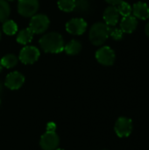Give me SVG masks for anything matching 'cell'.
<instances>
[{
    "label": "cell",
    "instance_id": "cell-21",
    "mask_svg": "<svg viewBox=\"0 0 149 150\" xmlns=\"http://www.w3.org/2000/svg\"><path fill=\"white\" fill-rule=\"evenodd\" d=\"M90 7V4L87 0H76V5L74 11L78 12H84Z\"/></svg>",
    "mask_w": 149,
    "mask_h": 150
},
{
    "label": "cell",
    "instance_id": "cell-22",
    "mask_svg": "<svg viewBox=\"0 0 149 150\" xmlns=\"http://www.w3.org/2000/svg\"><path fill=\"white\" fill-rule=\"evenodd\" d=\"M113 40H119L123 38V32L121 29H118V28H112L110 27V35Z\"/></svg>",
    "mask_w": 149,
    "mask_h": 150
},
{
    "label": "cell",
    "instance_id": "cell-11",
    "mask_svg": "<svg viewBox=\"0 0 149 150\" xmlns=\"http://www.w3.org/2000/svg\"><path fill=\"white\" fill-rule=\"evenodd\" d=\"M104 19L107 25H116L119 19V12L118 11V8L112 5L107 7L104 11Z\"/></svg>",
    "mask_w": 149,
    "mask_h": 150
},
{
    "label": "cell",
    "instance_id": "cell-16",
    "mask_svg": "<svg viewBox=\"0 0 149 150\" xmlns=\"http://www.w3.org/2000/svg\"><path fill=\"white\" fill-rule=\"evenodd\" d=\"M0 63L4 68L11 69V68H13L14 66L17 65V63H18V58L14 54H7V55L4 56L1 59Z\"/></svg>",
    "mask_w": 149,
    "mask_h": 150
},
{
    "label": "cell",
    "instance_id": "cell-7",
    "mask_svg": "<svg viewBox=\"0 0 149 150\" xmlns=\"http://www.w3.org/2000/svg\"><path fill=\"white\" fill-rule=\"evenodd\" d=\"M97 62L105 66H111L115 62V53L110 47H103L96 53Z\"/></svg>",
    "mask_w": 149,
    "mask_h": 150
},
{
    "label": "cell",
    "instance_id": "cell-5",
    "mask_svg": "<svg viewBox=\"0 0 149 150\" xmlns=\"http://www.w3.org/2000/svg\"><path fill=\"white\" fill-rule=\"evenodd\" d=\"M60 143L59 136L55 132L47 131L40 138V145L43 150H55Z\"/></svg>",
    "mask_w": 149,
    "mask_h": 150
},
{
    "label": "cell",
    "instance_id": "cell-9",
    "mask_svg": "<svg viewBox=\"0 0 149 150\" xmlns=\"http://www.w3.org/2000/svg\"><path fill=\"white\" fill-rule=\"evenodd\" d=\"M87 28V23L83 18H73L66 24V30L68 33L74 35L83 34Z\"/></svg>",
    "mask_w": 149,
    "mask_h": 150
},
{
    "label": "cell",
    "instance_id": "cell-26",
    "mask_svg": "<svg viewBox=\"0 0 149 150\" xmlns=\"http://www.w3.org/2000/svg\"><path fill=\"white\" fill-rule=\"evenodd\" d=\"M2 91H3V86H2V84H1V83H0V94H1V92H2Z\"/></svg>",
    "mask_w": 149,
    "mask_h": 150
},
{
    "label": "cell",
    "instance_id": "cell-4",
    "mask_svg": "<svg viewBox=\"0 0 149 150\" xmlns=\"http://www.w3.org/2000/svg\"><path fill=\"white\" fill-rule=\"evenodd\" d=\"M39 9L38 0H18V11L24 17H32Z\"/></svg>",
    "mask_w": 149,
    "mask_h": 150
},
{
    "label": "cell",
    "instance_id": "cell-23",
    "mask_svg": "<svg viewBox=\"0 0 149 150\" xmlns=\"http://www.w3.org/2000/svg\"><path fill=\"white\" fill-rule=\"evenodd\" d=\"M55 128H56V126L53 122L48 123L47 126V131H49V132H54Z\"/></svg>",
    "mask_w": 149,
    "mask_h": 150
},
{
    "label": "cell",
    "instance_id": "cell-24",
    "mask_svg": "<svg viewBox=\"0 0 149 150\" xmlns=\"http://www.w3.org/2000/svg\"><path fill=\"white\" fill-rule=\"evenodd\" d=\"M108 4H110L112 6H115V5H119L121 2H123L124 0H105Z\"/></svg>",
    "mask_w": 149,
    "mask_h": 150
},
{
    "label": "cell",
    "instance_id": "cell-1",
    "mask_svg": "<svg viewBox=\"0 0 149 150\" xmlns=\"http://www.w3.org/2000/svg\"><path fill=\"white\" fill-rule=\"evenodd\" d=\"M40 45L46 53L58 54L64 49V42L61 35L54 32L43 35L40 40Z\"/></svg>",
    "mask_w": 149,
    "mask_h": 150
},
{
    "label": "cell",
    "instance_id": "cell-20",
    "mask_svg": "<svg viewBox=\"0 0 149 150\" xmlns=\"http://www.w3.org/2000/svg\"><path fill=\"white\" fill-rule=\"evenodd\" d=\"M118 11L119 12V15H122L123 17L126 16H129L132 13V7L130 6V4L126 2H121L119 5H118Z\"/></svg>",
    "mask_w": 149,
    "mask_h": 150
},
{
    "label": "cell",
    "instance_id": "cell-2",
    "mask_svg": "<svg viewBox=\"0 0 149 150\" xmlns=\"http://www.w3.org/2000/svg\"><path fill=\"white\" fill-rule=\"evenodd\" d=\"M110 35V26L105 23L94 24L90 31V40L95 46L103 45Z\"/></svg>",
    "mask_w": 149,
    "mask_h": 150
},
{
    "label": "cell",
    "instance_id": "cell-30",
    "mask_svg": "<svg viewBox=\"0 0 149 150\" xmlns=\"http://www.w3.org/2000/svg\"><path fill=\"white\" fill-rule=\"evenodd\" d=\"M0 38H1V33H0Z\"/></svg>",
    "mask_w": 149,
    "mask_h": 150
},
{
    "label": "cell",
    "instance_id": "cell-8",
    "mask_svg": "<svg viewBox=\"0 0 149 150\" xmlns=\"http://www.w3.org/2000/svg\"><path fill=\"white\" fill-rule=\"evenodd\" d=\"M40 54V51L37 47L27 46L20 51L19 60L24 64H32L39 59Z\"/></svg>",
    "mask_w": 149,
    "mask_h": 150
},
{
    "label": "cell",
    "instance_id": "cell-6",
    "mask_svg": "<svg viewBox=\"0 0 149 150\" xmlns=\"http://www.w3.org/2000/svg\"><path fill=\"white\" fill-rule=\"evenodd\" d=\"M114 130L119 137H127L133 131V122L128 118L120 117L115 123Z\"/></svg>",
    "mask_w": 149,
    "mask_h": 150
},
{
    "label": "cell",
    "instance_id": "cell-3",
    "mask_svg": "<svg viewBox=\"0 0 149 150\" xmlns=\"http://www.w3.org/2000/svg\"><path fill=\"white\" fill-rule=\"evenodd\" d=\"M49 23L50 21L47 16L44 14L33 15L31 18L29 28L33 33H43L48 28Z\"/></svg>",
    "mask_w": 149,
    "mask_h": 150
},
{
    "label": "cell",
    "instance_id": "cell-19",
    "mask_svg": "<svg viewBox=\"0 0 149 150\" xmlns=\"http://www.w3.org/2000/svg\"><path fill=\"white\" fill-rule=\"evenodd\" d=\"M76 5V0H58L59 8L66 12L74 11Z\"/></svg>",
    "mask_w": 149,
    "mask_h": 150
},
{
    "label": "cell",
    "instance_id": "cell-13",
    "mask_svg": "<svg viewBox=\"0 0 149 150\" xmlns=\"http://www.w3.org/2000/svg\"><path fill=\"white\" fill-rule=\"evenodd\" d=\"M132 12L135 18L140 19H148L149 18V7L146 3L138 2L133 4L132 8Z\"/></svg>",
    "mask_w": 149,
    "mask_h": 150
},
{
    "label": "cell",
    "instance_id": "cell-17",
    "mask_svg": "<svg viewBox=\"0 0 149 150\" xmlns=\"http://www.w3.org/2000/svg\"><path fill=\"white\" fill-rule=\"evenodd\" d=\"M3 31L7 35H14L18 31V25L13 20H5L3 24Z\"/></svg>",
    "mask_w": 149,
    "mask_h": 150
},
{
    "label": "cell",
    "instance_id": "cell-12",
    "mask_svg": "<svg viewBox=\"0 0 149 150\" xmlns=\"http://www.w3.org/2000/svg\"><path fill=\"white\" fill-rule=\"evenodd\" d=\"M137 25H138V21L136 18L132 15L123 17L120 22V28L122 32L126 33H132L133 32H134Z\"/></svg>",
    "mask_w": 149,
    "mask_h": 150
},
{
    "label": "cell",
    "instance_id": "cell-29",
    "mask_svg": "<svg viewBox=\"0 0 149 150\" xmlns=\"http://www.w3.org/2000/svg\"><path fill=\"white\" fill-rule=\"evenodd\" d=\"M7 1H14V0H7Z\"/></svg>",
    "mask_w": 149,
    "mask_h": 150
},
{
    "label": "cell",
    "instance_id": "cell-10",
    "mask_svg": "<svg viewBox=\"0 0 149 150\" xmlns=\"http://www.w3.org/2000/svg\"><path fill=\"white\" fill-rule=\"evenodd\" d=\"M24 83H25L24 76L18 71H14L10 73L6 76L4 84L10 90H18L24 84Z\"/></svg>",
    "mask_w": 149,
    "mask_h": 150
},
{
    "label": "cell",
    "instance_id": "cell-15",
    "mask_svg": "<svg viewBox=\"0 0 149 150\" xmlns=\"http://www.w3.org/2000/svg\"><path fill=\"white\" fill-rule=\"evenodd\" d=\"M65 52L68 54L70 55H75L77 54L81 50H82V45L78 40H72L71 41H69L64 47Z\"/></svg>",
    "mask_w": 149,
    "mask_h": 150
},
{
    "label": "cell",
    "instance_id": "cell-14",
    "mask_svg": "<svg viewBox=\"0 0 149 150\" xmlns=\"http://www.w3.org/2000/svg\"><path fill=\"white\" fill-rule=\"evenodd\" d=\"M33 34L34 33L31 31V29L29 27L23 29L22 31H20L18 33V34L17 36V42H18L19 44H22V45H26L29 42H31V40H32Z\"/></svg>",
    "mask_w": 149,
    "mask_h": 150
},
{
    "label": "cell",
    "instance_id": "cell-25",
    "mask_svg": "<svg viewBox=\"0 0 149 150\" xmlns=\"http://www.w3.org/2000/svg\"><path fill=\"white\" fill-rule=\"evenodd\" d=\"M145 33H146V34L148 35V37H149V21L148 22V24L146 25V27H145Z\"/></svg>",
    "mask_w": 149,
    "mask_h": 150
},
{
    "label": "cell",
    "instance_id": "cell-28",
    "mask_svg": "<svg viewBox=\"0 0 149 150\" xmlns=\"http://www.w3.org/2000/svg\"><path fill=\"white\" fill-rule=\"evenodd\" d=\"M55 150H64V149H56Z\"/></svg>",
    "mask_w": 149,
    "mask_h": 150
},
{
    "label": "cell",
    "instance_id": "cell-27",
    "mask_svg": "<svg viewBox=\"0 0 149 150\" xmlns=\"http://www.w3.org/2000/svg\"><path fill=\"white\" fill-rule=\"evenodd\" d=\"M1 70H2V65H1V63H0V72H1Z\"/></svg>",
    "mask_w": 149,
    "mask_h": 150
},
{
    "label": "cell",
    "instance_id": "cell-18",
    "mask_svg": "<svg viewBox=\"0 0 149 150\" xmlns=\"http://www.w3.org/2000/svg\"><path fill=\"white\" fill-rule=\"evenodd\" d=\"M11 12L10 5L6 0H0V21L7 20Z\"/></svg>",
    "mask_w": 149,
    "mask_h": 150
}]
</instances>
